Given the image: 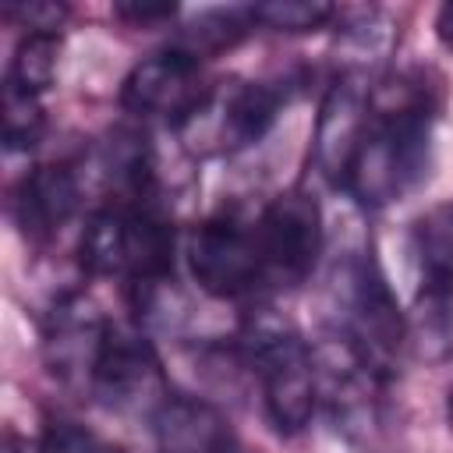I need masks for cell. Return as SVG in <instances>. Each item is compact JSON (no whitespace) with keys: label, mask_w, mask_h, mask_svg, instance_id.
Segmentation results:
<instances>
[{"label":"cell","mask_w":453,"mask_h":453,"mask_svg":"<svg viewBox=\"0 0 453 453\" xmlns=\"http://www.w3.org/2000/svg\"><path fill=\"white\" fill-rule=\"evenodd\" d=\"M343 308H347L343 340L357 350V357L372 372H382L407 336V319L372 255H361L350 265L347 287H343Z\"/></svg>","instance_id":"cell-8"},{"label":"cell","mask_w":453,"mask_h":453,"mask_svg":"<svg viewBox=\"0 0 453 453\" xmlns=\"http://www.w3.org/2000/svg\"><path fill=\"white\" fill-rule=\"evenodd\" d=\"M88 393L106 411L152 418L163 407V400L170 396V382L163 375V365H159V354L152 350V343L138 329L110 322L99 361L92 368Z\"/></svg>","instance_id":"cell-5"},{"label":"cell","mask_w":453,"mask_h":453,"mask_svg":"<svg viewBox=\"0 0 453 453\" xmlns=\"http://www.w3.org/2000/svg\"><path fill=\"white\" fill-rule=\"evenodd\" d=\"M78 202H81L78 173L64 163H46L18 180L11 195V212L25 237L50 241L78 212Z\"/></svg>","instance_id":"cell-12"},{"label":"cell","mask_w":453,"mask_h":453,"mask_svg":"<svg viewBox=\"0 0 453 453\" xmlns=\"http://www.w3.org/2000/svg\"><path fill=\"white\" fill-rule=\"evenodd\" d=\"M389 46H393V21L382 18L379 11L361 14L357 21L343 25V32H340V53L350 67L382 60L389 53Z\"/></svg>","instance_id":"cell-18"},{"label":"cell","mask_w":453,"mask_h":453,"mask_svg":"<svg viewBox=\"0 0 453 453\" xmlns=\"http://www.w3.org/2000/svg\"><path fill=\"white\" fill-rule=\"evenodd\" d=\"M446 414H449V428H453V389H449V403H446Z\"/></svg>","instance_id":"cell-25"},{"label":"cell","mask_w":453,"mask_h":453,"mask_svg":"<svg viewBox=\"0 0 453 453\" xmlns=\"http://www.w3.org/2000/svg\"><path fill=\"white\" fill-rule=\"evenodd\" d=\"M4 453H42V446H28L25 439L11 435V439H7V449H4Z\"/></svg>","instance_id":"cell-24"},{"label":"cell","mask_w":453,"mask_h":453,"mask_svg":"<svg viewBox=\"0 0 453 453\" xmlns=\"http://www.w3.org/2000/svg\"><path fill=\"white\" fill-rule=\"evenodd\" d=\"M280 106L283 96L269 81H234L230 88H205L177 131L191 152H237L255 145L273 127Z\"/></svg>","instance_id":"cell-4"},{"label":"cell","mask_w":453,"mask_h":453,"mask_svg":"<svg viewBox=\"0 0 453 453\" xmlns=\"http://www.w3.org/2000/svg\"><path fill=\"white\" fill-rule=\"evenodd\" d=\"M152 435L159 453H241L226 418L184 393H170L163 407L152 414Z\"/></svg>","instance_id":"cell-13"},{"label":"cell","mask_w":453,"mask_h":453,"mask_svg":"<svg viewBox=\"0 0 453 453\" xmlns=\"http://www.w3.org/2000/svg\"><path fill=\"white\" fill-rule=\"evenodd\" d=\"M365 127H368V96L347 74V78L333 81L329 92L322 96L315 134H311V159L326 180L343 184Z\"/></svg>","instance_id":"cell-11"},{"label":"cell","mask_w":453,"mask_h":453,"mask_svg":"<svg viewBox=\"0 0 453 453\" xmlns=\"http://www.w3.org/2000/svg\"><path fill=\"white\" fill-rule=\"evenodd\" d=\"M251 18L255 25L276 32H315L336 18V7L326 0H265V4H251Z\"/></svg>","instance_id":"cell-17"},{"label":"cell","mask_w":453,"mask_h":453,"mask_svg":"<svg viewBox=\"0 0 453 453\" xmlns=\"http://www.w3.org/2000/svg\"><path fill=\"white\" fill-rule=\"evenodd\" d=\"M173 258L170 223L145 202L99 209L81 234V265L92 276H120L134 287L163 283Z\"/></svg>","instance_id":"cell-3"},{"label":"cell","mask_w":453,"mask_h":453,"mask_svg":"<svg viewBox=\"0 0 453 453\" xmlns=\"http://www.w3.org/2000/svg\"><path fill=\"white\" fill-rule=\"evenodd\" d=\"M106 329L110 319H103V311L85 294H64L42 322V357L50 375L88 389Z\"/></svg>","instance_id":"cell-9"},{"label":"cell","mask_w":453,"mask_h":453,"mask_svg":"<svg viewBox=\"0 0 453 453\" xmlns=\"http://www.w3.org/2000/svg\"><path fill=\"white\" fill-rule=\"evenodd\" d=\"M188 269L209 297H241L265 283L255 219L216 212L188 241Z\"/></svg>","instance_id":"cell-6"},{"label":"cell","mask_w":453,"mask_h":453,"mask_svg":"<svg viewBox=\"0 0 453 453\" xmlns=\"http://www.w3.org/2000/svg\"><path fill=\"white\" fill-rule=\"evenodd\" d=\"M202 96L205 88L198 85V60H191L177 46L138 60L120 85V106L127 113L138 117L163 113L173 117V127L198 106Z\"/></svg>","instance_id":"cell-10"},{"label":"cell","mask_w":453,"mask_h":453,"mask_svg":"<svg viewBox=\"0 0 453 453\" xmlns=\"http://www.w3.org/2000/svg\"><path fill=\"white\" fill-rule=\"evenodd\" d=\"M435 35L442 46L453 50V0H446L439 11H435Z\"/></svg>","instance_id":"cell-23"},{"label":"cell","mask_w":453,"mask_h":453,"mask_svg":"<svg viewBox=\"0 0 453 453\" xmlns=\"http://www.w3.org/2000/svg\"><path fill=\"white\" fill-rule=\"evenodd\" d=\"M432 103L421 85L396 78L368 92V127L354 149L343 188L368 209L403 198L428 166Z\"/></svg>","instance_id":"cell-1"},{"label":"cell","mask_w":453,"mask_h":453,"mask_svg":"<svg viewBox=\"0 0 453 453\" xmlns=\"http://www.w3.org/2000/svg\"><path fill=\"white\" fill-rule=\"evenodd\" d=\"M0 113H4V145L7 149H32L39 142V134H42L39 96H25V92L4 85Z\"/></svg>","instance_id":"cell-19"},{"label":"cell","mask_w":453,"mask_h":453,"mask_svg":"<svg viewBox=\"0 0 453 453\" xmlns=\"http://www.w3.org/2000/svg\"><path fill=\"white\" fill-rule=\"evenodd\" d=\"M241 343L251 368L258 372L269 425L280 435H297L311 421L319 403V372L311 347L287 319L273 311L251 315Z\"/></svg>","instance_id":"cell-2"},{"label":"cell","mask_w":453,"mask_h":453,"mask_svg":"<svg viewBox=\"0 0 453 453\" xmlns=\"http://www.w3.org/2000/svg\"><path fill=\"white\" fill-rule=\"evenodd\" d=\"M39 446H42V453H120L117 446L103 442L96 432L81 428L78 421H64V418L46 425Z\"/></svg>","instance_id":"cell-20"},{"label":"cell","mask_w":453,"mask_h":453,"mask_svg":"<svg viewBox=\"0 0 453 453\" xmlns=\"http://www.w3.org/2000/svg\"><path fill=\"white\" fill-rule=\"evenodd\" d=\"M251 25H255L251 4H248V7H212V11H202V14L180 32L177 50L202 64L205 57H216V53L230 50V46H237Z\"/></svg>","instance_id":"cell-15"},{"label":"cell","mask_w":453,"mask_h":453,"mask_svg":"<svg viewBox=\"0 0 453 453\" xmlns=\"http://www.w3.org/2000/svg\"><path fill=\"white\" fill-rule=\"evenodd\" d=\"M414 255L421 276L418 297L453 301V202L435 205L418 219Z\"/></svg>","instance_id":"cell-14"},{"label":"cell","mask_w":453,"mask_h":453,"mask_svg":"<svg viewBox=\"0 0 453 453\" xmlns=\"http://www.w3.org/2000/svg\"><path fill=\"white\" fill-rule=\"evenodd\" d=\"M57 57H60L57 32H25L14 46L4 85L18 88L25 96H42L57 78Z\"/></svg>","instance_id":"cell-16"},{"label":"cell","mask_w":453,"mask_h":453,"mask_svg":"<svg viewBox=\"0 0 453 453\" xmlns=\"http://www.w3.org/2000/svg\"><path fill=\"white\" fill-rule=\"evenodd\" d=\"M7 18H18L28 32H57L60 21L67 18V7H64V4H50V0L7 4Z\"/></svg>","instance_id":"cell-21"},{"label":"cell","mask_w":453,"mask_h":453,"mask_svg":"<svg viewBox=\"0 0 453 453\" xmlns=\"http://www.w3.org/2000/svg\"><path fill=\"white\" fill-rule=\"evenodd\" d=\"M113 14L124 18L127 25H156V21H170L177 14V4H166V0H120V4H113Z\"/></svg>","instance_id":"cell-22"},{"label":"cell","mask_w":453,"mask_h":453,"mask_svg":"<svg viewBox=\"0 0 453 453\" xmlns=\"http://www.w3.org/2000/svg\"><path fill=\"white\" fill-rule=\"evenodd\" d=\"M255 230H258L265 283H276V287L304 283L319 251H322V209H319V202L301 188L283 191L258 212Z\"/></svg>","instance_id":"cell-7"}]
</instances>
